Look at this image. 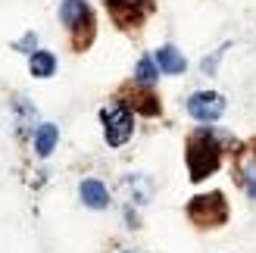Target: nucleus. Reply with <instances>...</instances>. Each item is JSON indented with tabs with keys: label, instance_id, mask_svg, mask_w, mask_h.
<instances>
[{
	"label": "nucleus",
	"instance_id": "obj_16",
	"mask_svg": "<svg viewBox=\"0 0 256 253\" xmlns=\"http://www.w3.org/2000/svg\"><path fill=\"white\" fill-rule=\"evenodd\" d=\"M12 47H16V50H34V34H25L22 41H16Z\"/></svg>",
	"mask_w": 256,
	"mask_h": 253
},
{
	"label": "nucleus",
	"instance_id": "obj_10",
	"mask_svg": "<svg viewBox=\"0 0 256 253\" xmlns=\"http://www.w3.org/2000/svg\"><path fill=\"white\" fill-rule=\"evenodd\" d=\"M28 69H32L34 78H50V75L56 72V56L50 54V50H32Z\"/></svg>",
	"mask_w": 256,
	"mask_h": 253
},
{
	"label": "nucleus",
	"instance_id": "obj_2",
	"mask_svg": "<svg viewBox=\"0 0 256 253\" xmlns=\"http://www.w3.org/2000/svg\"><path fill=\"white\" fill-rule=\"evenodd\" d=\"M60 22L72 32V44L84 50L94 41V12L88 0H62L60 4Z\"/></svg>",
	"mask_w": 256,
	"mask_h": 253
},
{
	"label": "nucleus",
	"instance_id": "obj_5",
	"mask_svg": "<svg viewBox=\"0 0 256 253\" xmlns=\"http://www.w3.org/2000/svg\"><path fill=\"white\" fill-rule=\"evenodd\" d=\"M188 112H190V119L210 125L225 112V97L216 94V91H197V94L188 97Z\"/></svg>",
	"mask_w": 256,
	"mask_h": 253
},
{
	"label": "nucleus",
	"instance_id": "obj_7",
	"mask_svg": "<svg viewBox=\"0 0 256 253\" xmlns=\"http://www.w3.org/2000/svg\"><path fill=\"white\" fill-rule=\"evenodd\" d=\"M78 194H82V204L91 206V210H106L110 206V191L104 188V182H97V178H84L78 184Z\"/></svg>",
	"mask_w": 256,
	"mask_h": 253
},
{
	"label": "nucleus",
	"instance_id": "obj_17",
	"mask_svg": "<svg viewBox=\"0 0 256 253\" xmlns=\"http://www.w3.org/2000/svg\"><path fill=\"white\" fill-rule=\"evenodd\" d=\"M125 253H138V250H125Z\"/></svg>",
	"mask_w": 256,
	"mask_h": 253
},
{
	"label": "nucleus",
	"instance_id": "obj_1",
	"mask_svg": "<svg viewBox=\"0 0 256 253\" xmlns=\"http://www.w3.org/2000/svg\"><path fill=\"white\" fill-rule=\"evenodd\" d=\"M222 162V144L216 141V134L210 128H200L190 134L188 141V172L194 182H203L219 169Z\"/></svg>",
	"mask_w": 256,
	"mask_h": 253
},
{
	"label": "nucleus",
	"instance_id": "obj_4",
	"mask_svg": "<svg viewBox=\"0 0 256 253\" xmlns=\"http://www.w3.org/2000/svg\"><path fill=\"white\" fill-rule=\"evenodd\" d=\"M104 134H106L110 147L128 144V138L134 134V119H132V110L125 104H110L104 110Z\"/></svg>",
	"mask_w": 256,
	"mask_h": 253
},
{
	"label": "nucleus",
	"instance_id": "obj_3",
	"mask_svg": "<svg viewBox=\"0 0 256 253\" xmlns=\"http://www.w3.org/2000/svg\"><path fill=\"white\" fill-rule=\"evenodd\" d=\"M188 216L194 225H200V228H212V225H222L228 219V204L225 197L219 191L212 194H200L188 204Z\"/></svg>",
	"mask_w": 256,
	"mask_h": 253
},
{
	"label": "nucleus",
	"instance_id": "obj_9",
	"mask_svg": "<svg viewBox=\"0 0 256 253\" xmlns=\"http://www.w3.org/2000/svg\"><path fill=\"white\" fill-rule=\"evenodd\" d=\"M56 141H60L56 125L44 122V125H38V128H34V154L38 156H50V154H54V147H56Z\"/></svg>",
	"mask_w": 256,
	"mask_h": 253
},
{
	"label": "nucleus",
	"instance_id": "obj_15",
	"mask_svg": "<svg viewBox=\"0 0 256 253\" xmlns=\"http://www.w3.org/2000/svg\"><path fill=\"white\" fill-rule=\"evenodd\" d=\"M222 54H225V47H222V50H216L212 56H206V60H203V72H206V75H216V69H219V60H222Z\"/></svg>",
	"mask_w": 256,
	"mask_h": 253
},
{
	"label": "nucleus",
	"instance_id": "obj_11",
	"mask_svg": "<svg viewBox=\"0 0 256 253\" xmlns=\"http://www.w3.org/2000/svg\"><path fill=\"white\" fill-rule=\"evenodd\" d=\"M156 78H160V66H156V60L140 56V60H138V66H134V82H138V84H144V88H150Z\"/></svg>",
	"mask_w": 256,
	"mask_h": 253
},
{
	"label": "nucleus",
	"instance_id": "obj_6",
	"mask_svg": "<svg viewBox=\"0 0 256 253\" xmlns=\"http://www.w3.org/2000/svg\"><path fill=\"white\" fill-rule=\"evenodd\" d=\"M106 10H110V16L116 19V25L134 28V25H140V19L147 16L150 0H106Z\"/></svg>",
	"mask_w": 256,
	"mask_h": 253
},
{
	"label": "nucleus",
	"instance_id": "obj_13",
	"mask_svg": "<svg viewBox=\"0 0 256 253\" xmlns=\"http://www.w3.org/2000/svg\"><path fill=\"white\" fill-rule=\"evenodd\" d=\"M134 110L144 112V116H156V112H160V100L153 94H138L134 97Z\"/></svg>",
	"mask_w": 256,
	"mask_h": 253
},
{
	"label": "nucleus",
	"instance_id": "obj_14",
	"mask_svg": "<svg viewBox=\"0 0 256 253\" xmlns=\"http://www.w3.org/2000/svg\"><path fill=\"white\" fill-rule=\"evenodd\" d=\"M125 188H132V191H134V204H147V200H150V182L138 178V175H134V178H128Z\"/></svg>",
	"mask_w": 256,
	"mask_h": 253
},
{
	"label": "nucleus",
	"instance_id": "obj_8",
	"mask_svg": "<svg viewBox=\"0 0 256 253\" xmlns=\"http://www.w3.org/2000/svg\"><path fill=\"white\" fill-rule=\"evenodd\" d=\"M156 66H160V72H166V75H182L184 69H188V60L178 54V50L172 47V44H162L160 50H156Z\"/></svg>",
	"mask_w": 256,
	"mask_h": 253
},
{
	"label": "nucleus",
	"instance_id": "obj_12",
	"mask_svg": "<svg viewBox=\"0 0 256 253\" xmlns=\"http://www.w3.org/2000/svg\"><path fill=\"white\" fill-rule=\"evenodd\" d=\"M238 182L244 184L247 197H250V200H256V160H247L244 166H240V172H238Z\"/></svg>",
	"mask_w": 256,
	"mask_h": 253
}]
</instances>
